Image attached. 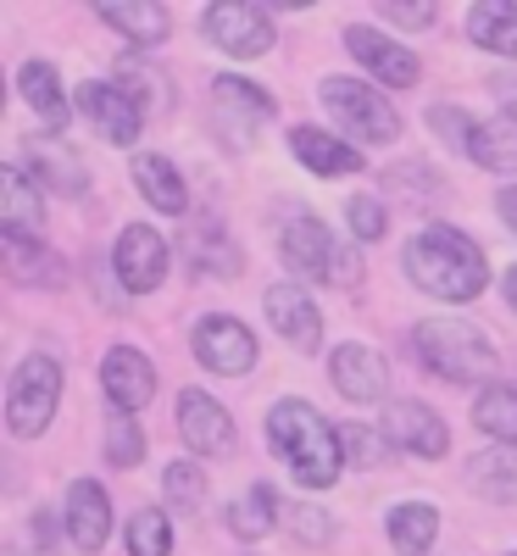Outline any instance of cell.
<instances>
[{
  "label": "cell",
  "instance_id": "603a6c76",
  "mask_svg": "<svg viewBox=\"0 0 517 556\" xmlns=\"http://www.w3.org/2000/svg\"><path fill=\"white\" fill-rule=\"evenodd\" d=\"M28 162H34V173L51 184V190H62V195H84V162L62 146L56 134L28 139Z\"/></svg>",
  "mask_w": 517,
  "mask_h": 556
},
{
  "label": "cell",
  "instance_id": "4dcf8cb0",
  "mask_svg": "<svg viewBox=\"0 0 517 556\" xmlns=\"http://www.w3.org/2000/svg\"><path fill=\"white\" fill-rule=\"evenodd\" d=\"M434 534H440V513H434V506H395V513H390V540H395L401 556H423L434 545Z\"/></svg>",
  "mask_w": 517,
  "mask_h": 556
},
{
  "label": "cell",
  "instance_id": "7bdbcfd3",
  "mask_svg": "<svg viewBox=\"0 0 517 556\" xmlns=\"http://www.w3.org/2000/svg\"><path fill=\"white\" fill-rule=\"evenodd\" d=\"M512 556H517V551H512Z\"/></svg>",
  "mask_w": 517,
  "mask_h": 556
},
{
  "label": "cell",
  "instance_id": "6da1fadb",
  "mask_svg": "<svg viewBox=\"0 0 517 556\" xmlns=\"http://www.w3.org/2000/svg\"><path fill=\"white\" fill-rule=\"evenodd\" d=\"M267 440H273L278 456H285V468L295 473V484L328 490L340 479V462H345L340 429H328L306 401H278L267 412Z\"/></svg>",
  "mask_w": 517,
  "mask_h": 556
},
{
  "label": "cell",
  "instance_id": "d6986e66",
  "mask_svg": "<svg viewBox=\"0 0 517 556\" xmlns=\"http://www.w3.org/2000/svg\"><path fill=\"white\" fill-rule=\"evenodd\" d=\"M0 223H7V235H28V240L45 223V195L23 167H0Z\"/></svg>",
  "mask_w": 517,
  "mask_h": 556
},
{
  "label": "cell",
  "instance_id": "74e56055",
  "mask_svg": "<svg viewBox=\"0 0 517 556\" xmlns=\"http://www.w3.org/2000/svg\"><path fill=\"white\" fill-rule=\"evenodd\" d=\"M384 23H395V28H429L434 23V7H401V0H384Z\"/></svg>",
  "mask_w": 517,
  "mask_h": 556
},
{
  "label": "cell",
  "instance_id": "83f0119b",
  "mask_svg": "<svg viewBox=\"0 0 517 556\" xmlns=\"http://www.w3.org/2000/svg\"><path fill=\"white\" fill-rule=\"evenodd\" d=\"M7 267H12L17 285H45V290H56V285H62V262H56V251L34 245L28 235H7Z\"/></svg>",
  "mask_w": 517,
  "mask_h": 556
},
{
  "label": "cell",
  "instance_id": "e575fe53",
  "mask_svg": "<svg viewBox=\"0 0 517 556\" xmlns=\"http://www.w3.org/2000/svg\"><path fill=\"white\" fill-rule=\"evenodd\" d=\"M429 123L440 128V139H451L456 151H467V146H474V128H479V123L467 117L462 106H434V112H429Z\"/></svg>",
  "mask_w": 517,
  "mask_h": 556
},
{
  "label": "cell",
  "instance_id": "f546056e",
  "mask_svg": "<svg viewBox=\"0 0 517 556\" xmlns=\"http://www.w3.org/2000/svg\"><path fill=\"white\" fill-rule=\"evenodd\" d=\"M474 424L501 440V445H517V390L512 384H490L479 401H474Z\"/></svg>",
  "mask_w": 517,
  "mask_h": 556
},
{
  "label": "cell",
  "instance_id": "f35d334b",
  "mask_svg": "<svg viewBox=\"0 0 517 556\" xmlns=\"http://www.w3.org/2000/svg\"><path fill=\"white\" fill-rule=\"evenodd\" d=\"M290 523H295V534H301V540H328V513H312V506H295V513H290Z\"/></svg>",
  "mask_w": 517,
  "mask_h": 556
},
{
  "label": "cell",
  "instance_id": "52a82bcc",
  "mask_svg": "<svg viewBox=\"0 0 517 556\" xmlns=\"http://www.w3.org/2000/svg\"><path fill=\"white\" fill-rule=\"evenodd\" d=\"M212 112H217V128L228 134V146L234 151H251V139L256 128L273 117V96L245 78H217L212 84Z\"/></svg>",
  "mask_w": 517,
  "mask_h": 556
},
{
  "label": "cell",
  "instance_id": "484cf974",
  "mask_svg": "<svg viewBox=\"0 0 517 556\" xmlns=\"http://www.w3.org/2000/svg\"><path fill=\"white\" fill-rule=\"evenodd\" d=\"M134 184L146 190V201L156 212H184L190 206V195H184V178L167 156H134Z\"/></svg>",
  "mask_w": 517,
  "mask_h": 556
},
{
  "label": "cell",
  "instance_id": "60d3db41",
  "mask_svg": "<svg viewBox=\"0 0 517 556\" xmlns=\"http://www.w3.org/2000/svg\"><path fill=\"white\" fill-rule=\"evenodd\" d=\"M495 212H501V223L512 228V235H517V184H506V190H501V201H495Z\"/></svg>",
  "mask_w": 517,
  "mask_h": 556
},
{
  "label": "cell",
  "instance_id": "277c9868",
  "mask_svg": "<svg viewBox=\"0 0 517 556\" xmlns=\"http://www.w3.org/2000/svg\"><path fill=\"white\" fill-rule=\"evenodd\" d=\"M56 401H62V367H56V356H23L12 384H7V424H12V434L17 440L45 434Z\"/></svg>",
  "mask_w": 517,
  "mask_h": 556
},
{
  "label": "cell",
  "instance_id": "ac0fdd59",
  "mask_svg": "<svg viewBox=\"0 0 517 556\" xmlns=\"http://www.w3.org/2000/svg\"><path fill=\"white\" fill-rule=\"evenodd\" d=\"M328 374H335V390L345 401H384V356H373L367 345H340L335 362H328Z\"/></svg>",
  "mask_w": 517,
  "mask_h": 556
},
{
  "label": "cell",
  "instance_id": "8fae6325",
  "mask_svg": "<svg viewBox=\"0 0 517 556\" xmlns=\"http://www.w3.org/2000/svg\"><path fill=\"white\" fill-rule=\"evenodd\" d=\"M178 434L196 456H223L234 445V417L206 390H184L178 395Z\"/></svg>",
  "mask_w": 517,
  "mask_h": 556
},
{
  "label": "cell",
  "instance_id": "2e32d148",
  "mask_svg": "<svg viewBox=\"0 0 517 556\" xmlns=\"http://www.w3.org/2000/svg\"><path fill=\"white\" fill-rule=\"evenodd\" d=\"M67 534L84 551H101L106 545V534H112V501H106V490L96 479H78L67 490Z\"/></svg>",
  "mask_w": 517,
  "mask_h": 556
},
{
  "label": "cell",
  "instance_id": "836d02e7",
  "mask_svg": "<svg viewBox=\"0 0 517 556\" xmlns=\"http://www.w3.org/2000/svg\"><path fill=\"white\" fill-rule=\"evenodd\" d=\"M340 451H345V462H356V468H384V462H390L384 434L367 429V424H345L340 429Z\"/></svg>",
  "mask_w": 517,
  "mask_h": 556
},
{
  "label": "cell",
  "instance_id": "3957f363",
  "mask_svg": "<svg viewBox=\"0 0 517 556\" xmlns=\"http://www.w3.org/2000/svg\"><path fill=\"white\" fill-rule=\"evenodd\" d=\"M417 356L429 362V374L451 379V384H484L495 374V345L462 317H429L412 329Z\"/></svg>",
  "mask_w": 517,
  "mask_h": 556
},
{
  "label": "cell",
  "instance_id": "5bb4252c",
  "mask_svg": "<svg viewBox=\"0 0 517 556\" xmlns=\"http://www.w3.org/2000/svg\"><path fill=\"white\" fill-rule=\"evenodd\" d=\"M262 306H267V323H273V329L285 334L295 351H317L323 323H317V306H312V295H306L301 285H273Z\"/></svg>",
  "mask_w": 517,
  "mask_h": 556
},
{
  "label": "cell",
  "instance_id": "ba28073f",
  "mask_svg": "<svg viewBox=\"0 0 517 556\" xmlns=\"http://www.w3.org/2000/svg\"><path fill=\"white\" fill-rule=\"evenodd\" d=\"M78 112L96 123V134L112 139V146H134L139 123H146V106H139L128 89L101 84V78H84V84H78Z\"/></svg>",
  "mask_w": 517,
  "mask_h": 556
},
{
  "label": "cell",
  "instance_id": "30bf717a",
  "mask_svg": "<svg viewBox=\"0 0 517 556\" xmlns=\"http://www.w3.org/2000/svg\"><path fill=\"white\" fill-rule=\"evenodd\" d=\"M196 356L212 367V374H228V379H240L256 367V340L245 323H234V317H206L201 329H196Z\"/></svg>",
  "mask_w": 517,
  "mask_h": 556
},
{
  "label": "cell",
  "instance_id": "9a60e30c",
  "mask_svg": "<svg viewBox=\"0 0 517 556\" xmlns=\"http://www.w3.org/2000/svg\"><path fill=\"white\" fill-rule=\"evenodd\" d=\"M345 51H351L356 62H367L390 89L417 84V56L406 51V45H390L379 28H356V23H351V28H345Z\"/></svg>",
  "mask_w": 517,
  "mask_h": 556
},
{
  "label": "cell",
  "instance_id": "5b68a950",
  "mask_svg": "<svg viewBox=\"0 0 517 556\" xmlns=\"http://www.w3.org/2000/svg\"><path fill=\"white\" fill-rule=\"evenodd\" d=\"M323 106L335 112L351 134H362L367 146H390V139L401 134L395 106L379 96V89H367L356 78H323Z\"/></svg>",
  "mask_w": 517,
  "mask_h": 556
},
{
  "label": "cell",
  "instance_id": "44dd1931",
  "mask_svg": "<svg viewBox=\"0 0 517 556\" xmlns=\"http://www.w3.org/2000/svg\"><path fill=\"white\" fill-rule=\"evenodd\" d=\"M101 17L123 34V39H134V45H167V34H173V17L156 7V0H106L101 7Z\"/></svg>",
  "mask_w": 517,
  "mask_h": 556
},
{
  "label": "cell",
  "instance_id": "4fadbf2b",
  "mask_svg": "<svg viewBox=\"0 0 517 556\" xmlns=\"http://www.w3.org/2000/svg\"><path fill=\"white\" fill-rule=\"evenodd\" d=\"M384 434H390L395 445L417 451V456H440V451L451 445L445 417L429 412L423 401H390V412H384Z\"/></svg>",
  "mask_w": 517,
  "mask_h": 556
},
{
  "label": "cell",
  "instance_id": "8992f818",
  "mask_svg": "<svg viewBox=\"0 0 517 556\" xmlns=\"http://www.w3.org/2000/svg\"><path fill=\"white\" fill-rule=\"evenodd\" d=\"M201 28H206V39L217 45V51L240 56V62L273 51V17L262 7H251V0H223V7H212L201 17Z\"/></svg>",
  "mask_w": 517,
  "mask_h": 556
},
{
  "label": "cell",
  "instance_id": "ab89813d",
  "mask_svg": "<svg viewBox=\"0 0 517 556\" xmlns=\"http://www.w3.org/2000/svg\"><path fill=\"white\" fill-rule=\"evenodd\" d=\"M328 278H335L340 290H351V285H362V256L356 251H345V256H335V267H328Z\"/></svg>",
  "mask_w": 517,
  "mask_h": 556
},
{
  "label": "cell",
  "instance_id": "7c38bea8",
  "mask_svg": "<svg viewBox=\"0 0 517 556\" xmlns=\"http://www.w3.org/2000/svg\"><path fill=\"white\" fill-rule=\"evenodd\" d=\"M101 384H106L112 412H139L156 395V367H151V356H139L134 345H117L101 362Z\"/></svg>",
  "mask_w": 517,
  "mask_h": 556
},
{
  "label": "cell",
  "instance_id": "f1b7e54d",
  "mask_svg": "<svg viewBox=\"0 0 517 556\" xmlns=\"http://www.w3.org/2000/svg\"><path fill=\"white\" fill-rule=\"evenodd\" d=\"M273 518H278V501H273L267 484H251L240 501H228V513H223L228 534H240V540H262L273 529Z\"/></svg>",
  "mask_w": 517,
  "mask_h": 556
},
{
  "label": "cell",
  "instance_id": "cb8c5ba5",
  "mask_svg": "<svg viewBox=\"0 0 517 556\" xmlns=\"http://www.w3.org/2000/svg\"><path fill=\"white\" fill-rule=\"evenodd\" d=\"M467 34L495 56H517V7L512 0H479V7L467 12Z\"/></svg>",
  "mask_w": 517,
  "mask_h": 556
},
{
  "label": "cell",
  "instance_id": "e0dca14e",
  "mask_svg": "<svg viewBox=\"0 0 517 556\" xmlns=\"http://www.w3.org/2000/svg\"><path fill=\"white\" fill-rule=\"evenodd\" d=\"M278 251H285V267L290 273H312V278H328V267H335V245H328V228L301 212L285 223V240H278Z\"/></svg>",
  "mask_w": 517,
  "mask_h": 556
},
{
  "label": "cell",
  "instance_id": "b9f144b4",
  "mask_svg": "<svg viewBox=\"0 0 517 556\" xmlns=\"http://www.w3.org/2000/svg\"><path fill=\"white\" fill-rule=\"evenodd\" d=\"M506 301H512V312H517V262L506 267Z\"/></svg>",
  "mask_w": 517,
  "mask_h": 556
},
{
  "label": "cell",
  "instance_id": "4316f807",
  "mask_svg": "<svg viewBox=\"0 0 517 556\" xmlns=\"http://www.w3.org/2000/svg\"><path fill=\"white\" fill-rule=\"evenodd\" d=\"M467 479H474L479 495L501 501V506H517V451H479L467 462Z\"/></svg>",
  "mask_w": 517,
  "mask_h": 556
},
{
  "label": "cell",
  "instance_id": "7402d4cb",
  "mask_svg": "<svg viewBox=\"0 0 517 556\" xmlns=\"http://www.w3.org/2000/svg\"><path fill=\"white\" fill-rule=\"evenodd\" d=\"M467 156H474L479 167L501 173V178H517V117H490L474 128V146H467Z\"/></svg>",
  "mask_w": 517,
  "mask_h": 556
},
{
  "label": "cell",
  "instance_id": "d4e9b609",
  "mask_svg": "<svg viewBox=\"0 0 517 556\" xmlns=\"http://www.w3.org/2000/svg\"><path fill=\"white\" fill-rule=\"evenodd\" d=\"M17 84H23V101L45 117V128L62 134V128H67V101H62V78H56V67H51V62H28V67L17 73Z\"/></svg>",
  "mask_w": 517,
  "mask_h": 556
},
{
  "label": "cell",
  "instance_id": "8d00e7d4",
  "mask_svg": "<svg viewBox=\"0 0 517 556\" xmlns=\"http://www.w3.org/2000/svg\"><path fill=\"white\" fill-rule=\"evenodd\" d=\"M201 490H206V479H201L196 462H173V468H167V495L178 506H201Z\"/></svg>",
  "mask_w": 517,
  "mask_h": 556
},
{
  "label": "cell",
  "instance_id": "1f68e13d",
  "mask_svg": "<svg viewBox=\"0 0 517 556\" xmlns=\"http://www.w3.org/2000/svg\"><path fill=\"white\" fill-rule=\"evenodd\" d=\"M173 551V529H167V513L156 506H139L128 518V556H167Z\"/></svg>",
  "mask_w": 517,
  "mask_h": 556
},
{
  "label": "cell",
  "instance_id": "ffe728a7",
  "mask_svg": "<svg viewBox=\"0 0 517 556\" xmlns=\"http://www.w3.org/2000/svg\"><path fill=\"white\" fill-rule=\"evenodd\" d=\"M290 151L317 173V178H345L362 167V151L356 146H340L335 134H323V128H290Z\"/></svg>",
  "mask_w": 517,
  "mask_h": 556
},
{
  "label": "cell",
  "instance_id": "d6a6232c",
  "mask_svg": "<svg viewBox=\"0 0 517 556\" xmlns=\"http://www.w3.org/2000/svg\"><path fill=\"white\" fill-rule=\"evenodd\" d=\"M106 462L112 468H139V462H146V434H139L134 412H112L106 417Z\"/></svg>",
  "mask_w": 517,
  "mask_h": 556
},
{
  "label": "cell",
  "instance_id": "7a4b0ae2",
  "mask_svg": "<svg viewBox=\"0 0 517 556\" xmlns=\"http://www.w3.org/2000/svg\"><path fill=\"white\" fill-rule=\"evenodd\" d=\"M406 273L417 290L440 301H474L484 290V251L462 235V228H423L406 245Z\"/></svg>",
  "mask_w": 517,
  "mask_h": 556
},
{
  "label": "cell",
  "instance_id": "d590c367",
  "mask_svg": "<svg viewBox=\"0 0 517 556\" xmlns=\"http://www.w3.org/2000/svg\"><path fill=\"white\" fill-rule=\"evenodd\" d=\"M345 217H351V235H356V240H379V235H384V206L373 201V195H351Z\"/></svg>",
  "mask_w": 517,
  "mask_h": 556
},
{
  "label": "cell",
  "instance_id": "9c48e42d",
  "mask_svg": "<svg viewBox=\"0 0 517 556\" xmlns=\"http://www.w3.org/2000/svg\"><path fill=\"white\" fill-rule=\"evenodd\" d=\"M112 267H117V278H123V290L151 295L162 278H167V245H162V235H156V228H146V223H128L123 235H117Z\"/></svg>",
  "mask_w": 517,
  "mask_h": 556
}]
</instances>
